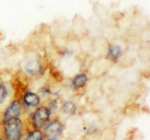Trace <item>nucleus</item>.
Returning a JSON list of instances; mask_svg holds the SVG:
<instances>
[{
	"label": "nucleus",
	"mask_w": 150,
	"mask_h": 140,
	"mask_svg": "<svg viewBox=\"0 0 150 140\" xmlns=\"http://www.w3.org/2000/svg\"><path fill=\"white\" fill-rule=\"evenodd\" d=\"M26 130V121L23 118H11L2 121L0 136L5 140H23Z\"/></svg>",
	"instance_id": "nucleus-1"
},
{
	"label": "nucleus",
	"mask_w": 150,
	"mask_h": 140,
	"mask_svg": "<svg viewBox=\"0 0 150 140\" xmlns=\"http://www.w3.org/2000/svg\"><path fill=\"white\" fill-rule=\"evenodd\" d=\"M53 117L51 112L47 105L42 103L39 106L35 108L25 120L27 129H39L42 130L48 121Z\"/></svg>",
	"instance_id": "nucleus-2"
},
{
	"label": "nucleus",
	"mask_w": 150,
	"mask_h": 140,
	"mask_svg": "<svg viewBox=\"0 0 150 140\" xmlns=\"http://www.w3.org/2000/svg\"><path fill=\"white\" fill-rule=\"evenodd\" d=\"M26 112V107L20 96H16L8 103V104L0 113V118L2 121H6L11 118H22Z\"/></svg>",
	"instance_id": "nucleus-3"
},
{
	"label": "nucleus",
	"mask_w": 150,
	"mask_h": 140,
	"mask_svg": "<svg viewBox=\"0 0 150 140\" xmlns=\"http://www.w3.org/2000/svg\"><path fill=\"white\" fill-rule=\"evenodd\" d=\"M44 64L41 58L36 55H31L25 58L23 69L26 75L30 77H38L44 73Z\"/></svg>",
	"instance_id": "nucleus-4"
},
{
	"label": "nucleus",
	"mask_w": 150,
	"mask_h": 140,
	"mask_svg": "<svg viewBox=\"0 0 150 140\" xmlns=\"http://www.w3.org/2000/svg\"><path fill=\"white\" fill-rule=\"evenodd\" d=\"M65 125L63 121L57 115H53L42 129L45 138H59L63 133Z\"/></svg>",
	"instance_id": "nucleus-5"
},
{
	"label": "nucleus",
	"mask_w": 150,
	"mask_h": 140,
	"mask_svg": "<svg viewBox=\"0 0 150 140\" xmlns=\"http://www.w3.org/2000/svg\"><path fill=\"white\" fill-rule=\"evenodd\" d=\"M20 97L26 107V111L28 109H34L42 103V98L41 96L38 94V93L34 92L33 91L25 90Z\"/></svg>",
	"instance_id": "nucleus-6"
},
{
	"label": "nucleus",
	"mask_w": 150,
	"mask_h": 140,
	"mask_svg": "<svg viewBox=\"0 0 150 140\" xmlns=\"http://www.w3.org/2000/svg\"><path fill=\"white\" fill-rule=\"evenodd\" d=\"M89 80V77L86 72H79L71 79V88L76 92H80L86 88Z\"/></svg>",
	"instance_id": "nucleus-7"
},
{
	"label": "nucleus",
	"mask_w": 150,
	"mask_h": 140,
	"mask_svg": "<svg viewBox=\"0 0 150 140\" xmlns=\"http://www.w3.org/2000/svg\"><path fill=\"white\" fill-rule=\"evenodd\" d=\"M124 54V50L121 45L117 44H110L108 46L106 58L110 62L116 64L122 59Z\"/></svg>",
	"instance_id": "nucleus-8"
},
{
	"label": "nucleus",
	"mask_w": 150,
	"mask_h": 140,
	"mask_svg": "<svg viewBox=\"0 0 150 140\" xmlns=\"http://www.w3.org/2000/svg\"><path fill=\"white\" fill-rule=\"evenodd\" d=\"M59 111L67 116H73L77 114V106L73 101H64L60 104Z\"/></svg>",
	"instance_id": "nucleus-9"
},
{
	"label": "nucleus",
	"mask_w": 150,
	"mask_h": 140,
	"mask_svg": "<svg viewBox=\"0 0 150 140\" xmlns=\"http://www.w3.org/2000/svg\"><path fill=\"white\" fill-rule=\"evenodd\" d=\"M45 136L42 130L39 129H27L24 134L23 140H45Z\"/></svg>",
	"instance_id": "nucleus-10"
},
{
	"label": "nucleus",
	"mask_w": 150,
	"mask_h": 140,
	"mask_svg": "<svg viewBox=\"0 0 150 140\" xmlns=\"http://www.w3.org/2000/svg\"><path fill=\"white\" fill-rule=\"evenodd\" d=\"M9 88L7 83L0 78V107L3 106L9 97Z\"/></svg>",
	"instance_id": "nucleus-11"
},
{
	"label": "nucleus",
	"mask_w": 150,
	"mask_h": 140,
	"mask_svg": "<svg viewBox=\"0 0 150 140\" xmlns=\"http://www.w3.org/2000/svg\"><path fill=\"white\" fill-rule=\"evenodd\" d=\"M45 140H61L59 138H47Z\"/></svg>",
	"instance_id": "nucleus-12"
},
{
	"label": "nucleus",
	"mask_w": 150,
	"mask_h": 140,
	"mask_svg": "<svg viewBox=\"0 0 150 140\" xmlns=\"http://www.w3.org/2000/svg\"><path fill=\"white\" fill-rule=\"evenodd\" d=\"M1 125H2V120H1V118H0V127H1Z\"/></svg>",
	"instance_id": "nucleus-13"
},
{
	"label": "nucleus",
	"mask_w": 150,
	"mask_h": 140,
	"mask_svg": "<svg viewBox=\"0 0 150 140\" xmlns=\"http://www.w3.org/2000/svg\"><path fill=\"white\" fill-rule=\"evenodd\" d=\"M0 140H5V139H4L2 138V137L1 136H0Z\"/></svg>",
	"instance_id": "nucleus-14"
}]
</instances>
